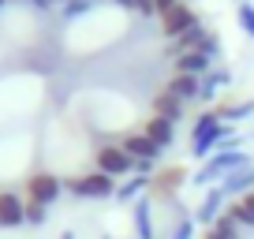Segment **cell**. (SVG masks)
<instances>
[{
	"label": "cell",
	"mask_w": 254,
	"mask_h": 239,
	"mask_svg": "<svg viewBox=\"0 0 254 239\" xmlns=\"http://www.w3.org/2000/svg\"><path fill=\"white\" fill-rule=\"evenodd\" d=\"M165 90H168V94H176L183 105H190V101H198V94H202V79H194V75H180V71H176L172 79L165 82Z\"/></svg>",
	"instance_id": "9a60e30c"
},
{
	"label": "cell",
	"mask_w": 254,
	"mask_h": 239,
	"mask_svg": "<svg viewBox=\"0 0 254 239\" xmlns=\"http://www.w3.org/2000/svg\"><path fill=\"white\" fill-rule=\"evenodd\" d=\"M120 146H124V150L131 153V157H135V165H138V161H146V165H157V161H161V153H165L157 142H150V138H146L142 131H127V135L120 138Z\"/></svg>",
	"instance_id": "30bf717a"
},
{
	"label": "cell",
	"mask_w": 254,
	"mask_h": 239,
	"mask_svg": "<svg viewBox=\"0 0 254 239\" xmlns=\"http://www.w3.org/2000/svg\"><path fill=\"white\" fill-rule=\"evenodd\" d=\"M146 194H150V176L135 172V176H127L124 183H116V194H112V198H116V202H124V206H131V202L146 198Z\"/></svg>",
	"instance_id": "4fadbf2b"
},
{
	"label": "cell",
	"mask_w": 254,
	"mask_h": 239,
	"mask_svg": "<svg viewBox=\"0 0 254 239\" xmlns=\"http://www.w3.org/2000/svg\"><path fill=\"white\" fill-rule=\"evenodd\" d=\"M56 239H79V236H75V232L67 228V232H60V236H56Z\"/></svg>",
	"instance_id": "f546056e"
},
{
	"label": "cell",
	"mask_w": 254,
	"mask_h": 239,
	"mask_svg": "<svg viewBox=\"0 0 254 239\" xmlns=\"http://www.w3.org/2000/svg\"><path fill=\"white\" fill-rule=\"evenodd\" d=\"M64 191L71 194V198H82V202H101V198H112V194H116V179L97 172V168H86V172L64 179Z\"/></svg>",
	"instance_id": "277c9868"
},
{
	"label": "cell",
	"mask_w": 254,
	"mask_h": 239,
	"mask_svg": "<svg viewBox=\"0 0 254 239\" xmlns=\"http://www.w3.org/2000/svg\"><path fill=\"white\" fill-rule=\"evenodd\" d=\"M131 239H135V236H131Z\"/></svg>",
	"instance_id": "e575fe53"
},
{
	"label": "cell",
	"mask_w": 254,
	"mask_h": 239,
	"mask_svg": "<svg viewBox=\"0 0 254 239\" xmlns=\"http://www.w3.org/2000/svg\"><path fill=\"white\" fill-rule=\"evenodd\" d=\"M161 34H165L168 41H176V38H183V34L190 30V26H198L202 19L194 15V8H190V4H183V0H176L172 8L168 11H161Z\"/></svg>",
	"instance_id": "52a82bcc"
},
{
	"label": "cell",
	"mask_w": 254,
	"mask_h": 239,
	"mask_svg": "<svg viewBox=\"0 0 254 239\" xmlns=\"http://www.w3.org/2000/svg\"><path fill=\"white\" fill-rule=\"evenodd\" d=\"M217 116L224 123H239V120H251L254 116V101H232V105H217Z\"/></svg>",
	"instance_id": "ffe728a7"
},
{
	"label": "cell",
	"mask_w": 254,
	"mask_h": 239,
	"mask_svg": "<svg viewBox=\"0 0 254 239\" xmlns=\"http://www.w3.org/2000/svg\"><path fill=\"white\" fill-rule=\"evenodd\" d=\"M183 187H190V172H187L183 165H161L157 172L150 176V198L161 202V206L180 202Z\"/></svg>",
	"instance_id": "3957f363"
},
{
	"label": "cell",
	"mask_w": 254,
	"mask_h": 239,
	"mask_svg": "<svg viewBox=\"0 0 254 239\" xmlns=\"http://www.w3.org/2000/svg\"><path fill=\"white\" fill-rule=\"evenodd\" d=\"M228 213L236 217L243 228H254V191L243 194V198H236V202H228Z\"/></svg>",
	"instance_id": "44dd1931"
},
{
	"label": "cell",
	"mask_w": 254,
	"mask_h": 239,
	"mask_svg": "<svg viewBox=\"0 0 254 239\" xmlns=\"http://www.w3.org/2000/svg\"><path fill=\"white\" fill-rule=\"evenodd\" d=\"M142 135L150 138V142H157L161 150H168V146L176 142V123L172 120H161V116H146V123H142Z\"/></svg>",
	"instance_id": "7c38bea8"
},
{
	"label": "cell",
	"mask_w": 254,
	"mask_h": 239,
	"mask_svg": "<svg viewBox=\"0 0 254 239\" xmlns=\"http://www.w3.org/2000/svg\"><path fill=\"white\" fill-rule=\"evenodd\" d=\"M243 232H247V228L228 213V209H224V213L217 217L209 228H202V239H243Z\"/></svg>",
	"instance_id": "5bb4252c"
},
{
	"label": "cell",
	"mask_w": 254,
	"mask_h": 239,
	"mask_svg": "<svg viewBox=\"0 0 254 239\" xmlns=\"http://www.w3.org/2000/svg\"><path fill=\"white\" fill-rule=\"evenodd\" d=\"M45 221H49V209H45V206H34V202H26V228H41Z\"/></svg>",
	"instance_id": "cb8c5ba5"
},
{
	"label": "cell",
	"mask_w": 254,
	"mask_h": 239,
	"mask_svg": "<svg viewBox=\"0 0 254 239\" xmlns=\"http://www.w3.org/2000/svg\"><path fill=\"white\" fill-rule=\"evenodd\" d=\"M90 8H94L90 0H67V4H60V15L67 19V23H75V19H82Z\"/></svg>",
	"instance_id": "7402d4cb"
},
{
	"label": "cell",
	"mask_w": 254,
	"mask_h": 239,
	"mask_svg": "<svg viewBox=\"0 0 254 239\" xmlns=\"http://www.w3.org/2000/svg\"><path fill=\"white\" fill-rule=\"evenodd\" d=\"M23 198L34 202V206H45L53 209L56 202L64 198V179L56 172H49V168H41V172H30L23 183Z\"/></svg>",
	"instance_id": "5b68a950"
},
{
	"label": "cell",
	"mask_w": 254,
	"mask_h": 239,
	"mask_svg": "<svg viewBox=\"0 0 254 239\" xmlns=\"http://www.w3.org/2000/svg\"><path fill=\"white\" fill-rule=\"evenodd\" d=\"M94 168L112 179H127V176H135V157L124 150L120 142H101L94 150Z\"/></svg>",
	"instance_id": "8992f818"
},
{
	"label": "cell",
	"mask_w": 254,
	"mask_h": 239,
	"mask_svg": "<svg viewBox=\"0 0 254 239\" xmlns=\"http://www.w3.org/2000/svg\"><path fill=\"white\" fill-rule=\"evenodd\" d=\"M153 116H161V120H172V123H180V120L187 116V105H183L176 94L161 90V94L153 97Z\"/></svg>",
	"instance_id": "2e32d148"
},
{
	"label": "cell",
	"mask_w": 254,
	"mask_h": 239,
	"mask_svg": "<svg viewBox=\"0 0 254 239\" xmlns=\"http://www.w3.org/2000/svg\"><path fill=\"white\" fill-rule=\"evenodd\" d=\"M251 165V153L247 150H228V153H213L209 161H202V168L194 176H190V187H217L224 179V176H232V172H239V168H247Z\"/></svg>",
	"instance_id": "7a4b0ae2"
},
{
	"label": "cell",
	"mask_w": 254,
	"mask_h": 239,
	"mask_svg": "<svg viewBox=\"0 0 254 239\" xmlns=\"http://www.w3.org/2000/svg\"><path fill=\"white\" fill-rule=\"evenodd\" d=\"M232 123H224L221 116H217V109H206V112H198L194 116V123H190V157L194 161H209L217 153V146L224 142V138L232 135Z\"/></svg>",
	"instance_id": "6da1fadb"
},
{
	"label": "cell",
	"mask_w": 254,
	"mask_h": 239,
	"mask_svg": "<svg viewBox=\"0 0 254 239\" xmlns=\"http://www.w3.org/2000/svg\"><path fill=\"white\" fill-rule=\"evenodd\" d=\"M30 8H38V11H49V8H56V4H67V0H26Z\"/></svg>",
	"instance_id": "484cf974"
},
{
	"label": "cell",
	"mask_w": 254,
	"mask_h": 239,
	"mask_svg": "<svg viewBox=\"0 0 254 239\" xmlns=\"http://www.w3.org/2000/svg\"><path fill=\"white\" fill-rule=\"evenodd\" d=\"M112 4H120V8H127V11H135V0H112Z\"/></svg>",
	"instance_id": "f1b7e54d"
},
{
	"label": "cell",
	"mask_w": 254,
	"mask_h": 239,
	"mask_svg": "<svg viewBox=\"0 0 254 239\" xmlns=\"http://www.w3.org/2000/svg\"><path fill=\"white\" fill-rule=\"evenodd\" d=\"M236 19H239V26H243V34L254 38V4L251 0H239L236 4Z\"/></svg>",
	"instance_id": "603a6c76"
},
{
	"label": "cell",
	"mask_w": 254,
	"mask_h": 239,
	"mask_svg": "<svg viewBox=\"0 0 254 239\" xmlns=\"http://www.w3.org/2000/svg\"><path fill=\"white\" fill-rule=\"evenodd\" d=\"M4 4H11V0H4Z\"/></svg>",
	"instance_id": "836d02e7"
},
{
	"label": "cell",
	"mask_w": 254,
	"mask_h": 239,
	"mask_svg": "<svg viewBox=\"0 0 254 239\" xmlns=\"http://www.w3.org/2000/svg\"><path fill=\"white\" fill-rule=\"evenodd\" d=\"M90 4H101V0H90Z\"/></svg>",
	"instance_id": "4dcf8cb0"
},
{
	"label": "cell",
	"mask_w": 254,
	"mask_h": 239,
	"mask_svg": "<svg viewBox=\"0 0 254 239\" xmlns=\"http://www.w3.org/2000/svg\"><path fill=\"white\" fill-rule=\"evenodd\" d=\"M224 209H228V198H224V191H221V187H209L206 198L194 206V221H198L202 228H209V224H213L217 217L224 213Z\"/></svg>",
	"instance_id": "8fae6325"
},
{
	"label": "cell",
	"mask_w": 254,
	"mask_h": 239,
	"mask_svg": "<svg viewBox=\"0 0 254 239\" xmlns=\"http://www.w3.org/2000/svg\"><path fill=\"white\" fill-rule=\"evenodd\" d=\"M0 8H4V0H0Z\"/></svg>",
	"instance_id": "d6a6232c"
},
{
	"label": "cell",
	"mask_w": 254,
	"mask_h": 239,
	"mask_svg": "<svg viewBox=\"0 0 254 239\" xmlns=\"http://www.w3.org/2000/svg\"><path fill=\"white\" fill-rule=\"evenodd\" d=\"M26 224V198L19 191H0V228H23Z\"/></svg>",
	"instance_id": "9c48e42d"
},
{
	"label": "cell",
	"mask_w": 254,
	"mask_h": 239,
	"mask_svg": "<svg viewBox=\"0 0 254 239\" xmlns=\"http://www.w3.org/2000/svg\"><path fill=\"white\" fill-rule=\"evenodd\" d=\"M135 11L138 15H157V11H153V0H135Z\"/></svg>",
	"instance_id": "4316f807"
},
{
	"label": "cell",
	"mask_w": 254,
	"mask_h": 239,
	"mask_svg": "<svg viewBox=\"0 0 254 239\" xmlns=\"http://www.w3.org/2000/svg\"><path fill=\"white\" fill-rule=\"evenodd\" d=\"M206 26H190V30L187 34H183V38H176V41H168V56H172V60H176V56H183V53H198V49H202V41H206Z\"/></svg>",
	"instance_id": "e0dca14e"
},
{
	"label": "cell",
	"mask_w": 254,
	"mask_h": 239,
	"mask_svg": "<svg viewBox=\"0 0 254 239\" xmlns=\"http://www.w3.org/2000/svg\"><path fill=\"white\" fill-rule=\"evenodd\" d=\"M101 239H112V236H101Z\"/></svg>",
	"instance_id": "1f68e13d"
},
{
	"label": "cell",
	"mask_w": 254,
	"mask_h": 239,
	"mask_svg": "<svg viewBox=\"0 0 254 239\" xmlns=\"http://www.w3.org/2000/svg\"><path fill=\"white\" fill-rule=\"evenodd\" d=\"M153 213H157V202H153L150 194L131 202V236L135 239H157V221H153Z\"/></svg>",
	"instance_id": "ba28073f"
},
{
	"label": "cell",
	"mask_w": 254,
	"mask_h": 239,
	"mask_svg": "<svg viewBox=\"0 0 254 239\" xmlns=\"http://www.w3.org/2000/svg\"><path fill=\"white\" fill-rule=\"evenodd\" d=\"M176 71L202 79V75L213 71V60H209V56H202V53H183V56H176Z\"/></svg>",
	"instance_id": "d6986e66"
},
{
	"label": "cell",
	"mask_w": 254,
	"mask_h": 239,
	"mask_svg": "<svg viewBox=\"0 0 254 239\" xmlns=\"http://www.w3.org/2000/svg\"><path fill=\"white\" fill-rule=\"evenodd\" d=\"M198 53L209 56V60H217V56H221V38H217V34H206V41H202Z\"/></svg>",
	"instance_id": "d4e9b609"
},
{
	"label": "cell",
	"mask_w": 254,
	"mask_h": 239,
	"mask_svg": "<svg viewBox=\"0 0 254 239\" xmlns=\"http://www.w3.org/2000/svg\"><path fill=\"white\" fill-rule=\"evenodd\" d=\"M228 82H232V71H228V67H213L209 75H202V94H198V101H202V105L217 101V94H221Z\"/></svg>",
	"instance_id": "ac0fdd59"
},
{
	"label": "cell",
	"mask_w": 254,
	"mask_h": 239,
	"mask_svg": "<svg viewBox=\"0 0 254 239\" xmlns=\"http://www.w3.org/2000/svg\"><path fill=\"white\" fill-rule=\"evenodd\" d=\"M172 4H176V0H153V11H157V15H161V11H168V8H172Z\"/></svg>",
	"instance_id": "83f0119b"
}]
</instances>
